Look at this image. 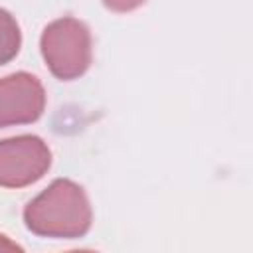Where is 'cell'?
<instances>
[{
    "instance_id": "52a82bcc",
    "label": "cell",
    "mask_w": 253,
    "mask_h": 253,
    "mask_svg": "<svg viewBox=\"0 0 253 253\" xmlns=\"http://www.w3.org/2000/svg\"><path fill=\"white\" fill-rule=\"evenodd\" d=\"M20 249H22V247H20L18 243L10 241L6 235L0 233V251H20Z\"/></svg>"
},
{
    "instance_id": "8992f818",
    "label": "cell",
    "mask_w": 253,
    "mask_h": 253,
    "mask_svg": "<svg viewBox=\"0 0 253 253\" xmlns=\"http://www.w3.org/2000/svg\"><path fill=\"white\" fill-rule=\"evenodd\" d=\"M144 2L146 0H103V4L113 12H130Z\"/></svg>"
},
{
    "instance_id": "6da1fadb",
    "label": "cell",
    "mask_w": 253,
    "mask_h": 253,
    "mask_svg": "<svg viewBox=\"0 0 253 253\" xmlns=\"http://www.w3.org/2000/svg\"><path fill=\"white\" fill-rule=\"evenodd\" d=\"M91 217L83 188L67 178L53 180L24 210L26 227L42 237H81L89 231Z\"/></svg>"
},
{
    "instance_id": "3957f363",
    "label": "cell",
    "mask_w": 253,
    "mask_h": 253,
    "mask_svg": "<svg viewBox=\"0 0 253 253\" xmlns=\"http://www.w3.org/2000/svg\"><path fill=\"white\" fill-rule=\"evenodd\" d=\"M51 164L47 144L34 134L0 140V186L24 188L38 182Z\"/></svg>"
},
{
    "instance_id": "5b68a950",
    "label": "cell",
    "mask_w": 253,
    "mask_h": 253,
    "mask_svg": "<svg viewBox=\"0 0 253 253\" xmlns=\"http://www.w3.org/2000/svg\"><path fill=\"white\" fill-rule=\"evenodd\" d=\"M20 43H22V36L18 22L10 12L0 8V65L16 57V53L20 51Z\"/></svg>"
},
{
    "instance_id": "277c9868",
    "label": "cell",
    "mask_w": 253,
    "mask_h": 253,
    "mask_svg": "<svg viewBox=\"0 0 253 253\" xmlns=\"http://www.w3.org/2000/svg\"><path fill=\"white\" fill-rule=\"evenodd\" d=\"M43 107L45 91L36 75L18 71L0 79V128L34 123Z\"/></svg>"
},
{
    "instance_id": "7a4b0ae2",
    "label": "cell",
    "mask_w": 253,
    "mask_h": 253,
    "mask_svg": "<svg viewBox=\"0 0 253 253\" xmlns=\"http://www.w3.org/2000/svg\"><path fill=\"white\" fill-rule=\"evenodd\" d=\"M40 47L45 65L61 81L81 77L91 63V34L77 18H59L45 26Z\"/></svg>"
}]
</instances>
